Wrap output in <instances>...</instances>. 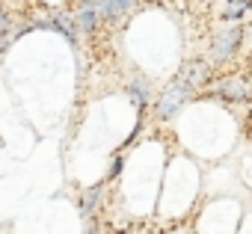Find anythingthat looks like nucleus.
<instances>
[{
    "instance_id": "nucleus-4",
    "label": "nucleus",
    "mask_w": 252,
    "mask_h": 234,
    "mask_svg": "<svg viewBox=\"0 0 252 234\" xmlns=\"http://www.w3.org/2000/svg\"><path fill=\"white\" fill-rule=\"evenodd\" d=\"M178 80L184 86H190L193 92H202L208 83H211V62L205 59H187L178 71Z\"/></svg>"
},
{
    "instance_id": "nucleus-11",
    "label": "nucleus",
    "mask_w": 252,
    "mask_h": 234,
    "mask_svg": "<svg viewBox=\"0 0 252 234\" xmlns=\"http://www.w3.org/2000/svg\"><path fill=\"white\" fill-rule=\"evenodd\" d=\"M6 30V18H3V12H0V33Z\"/></svg>"
},
{
    "instance_id": "nucleus-6",
    "label": "nucleus",
    "mask_w": 252,
    "mask_h": 234,
    "mask_svg": "<svg viewBox=\"0 0 252 234\" xmlns=\"http://www.w3.org/2000/svg\"><path fill=\"white\" fill-rule=\"evenodd\" d=\"M92 3H95L98 15H101V18H107V21H119L125 12H128V9L122 6V0H92Z\"/></svg>"
},
{
    "instance_id": "nucleus-9",
    "label": "nucleus",
    "mask_w": 252,
    "mask_h": 234,
    "mask_svg": "<svg viewBox=\"0 0 252 234\" xmlns=\"http://www.w3.org/2000/svg\"><path fill=\"white\" fill-rule=\"evenodd\" d=\"M98 196H101V187H92V190L86 193V199H83V210H86V213H92V207H95Z\"/></svg>"
},
{
    "instance_id": "nucleus-1",
    "label": "nucleus",
    "mask_w": 252,
    "mask_h": 234,
    "mask_svg": "<svg viewBox=\"0 0 252 234\" xmlns=\"http://www.w3.org/2000/svg\"><path fill=\"white\" fill-rule=\"evenodd\" d=\"M246 30L249 27H243V21H234L228 27L214 30L211 45H208V62L211 65H228V62H234L237 54H240V48H243Z\"/></svg>"
},
{
    "instance_id": "nucleus-10",
    "label": "nucleus",
    "mask_w": 252,
    "mask_h": 234,
    "mask_svg": "<svg viewBox=\"0 0 252 234\" xmlns=\"http://www.w3.org/2000/svg\"><path fill=\"white\" fill-rule=\"evenodd\" d=\"M119 169H122V160H116V163H113V169H110V178H116V175H119Z\"/></svg>"
},
{
    "instance_id": "nucleus-8",
    "label": "nucleus",
    "mask_w": 252,
    "mask_h": 234,
    "mask_svg": "<svg viewBox=\"0 0 252 234\" xmlns=\"http://www.w3.org/2000/svg\"><path fill=\"white\" fill-rule=\"evenodd\" d=\"M131 98H134V104H137L140 110L152 101V92H149V80H146V77H134V83H131Z\"/></svg>"
},
{
    "instance_id": "nucleus-12",
    "label": "nucleus",
    "mask_w": 252,
    "mask_h": 234,
    "mask_svg": "<svg viewBox=\"0 0 252 234\" xmlns=\"http://www.w3.org/2000/svg\"><path fill=\"white\" fill-rule=\"evenodd\" d=\"M152 3H160V0H152Z\"/></svg>"
},
{
    "instance_id": "nucleus-2",
    "label": "nucleus",
    "mask_w": 252,
    "mask_h": 234,
    "mask_svg": "<svg viewBox=\"0 0 252 234\" xmlns=\"http://www.w3.org/2000/svg\"><path fill=\"white\" fill-rule=\"evenodd\" d=\"M211 95L222 104H243L252 98V83L243 74H225L220 83L211 86Z\"/></svg>"
},
{
    "instance_id": "nucleus-7",
    "label": "nucleus",
    "mask_w": 252,
    "mask_h": 234,
    "mask_svg": "<svg viewBox=\"0 0 252 234\" xmlns=\"http://www.w3.org/2000/svg\"><path fill=\"white\" fill-rule=\"evenodd\" d=\"M98 9H95V3H92V0H89V3L77 12V30H83V33H92L95 27H98Z\"/></svg>"
},
{
    "instance_id": "nucleus-5",
    "label": "nucleus",
    "mask_w": 252,
    "mask_h": 234,
    "mask_svg": "<svg viewBox=\"0 0 252 234\" xmlns=\"http://www.w3.org/2000/svg\"><path fill=\"white\" fill-rule=\"evenodd\" d=\"M252 12V0H225V6L220 9V21H243L246 15Z\"/></svg>"
},
{
    "instance_id": "nucleus-3",
    "label": "nucleus",
    "mask_w": 252,
    "mask_h": 234,
    "mask_svg": "<svg viewBox=\"0 0 252 234\" xmlns=\"http://www.w3.org/2000/svg\"><path fill=\"white\" fill-rule=\"evenodd\" d=\"M193 95H196V92H193L190 86H184V83L175 77V80L163 89V95L158 98V119H163V122H166V119H172V116H175V113H178L190 98H193Z\"/></svg>"
}]
</instances>
